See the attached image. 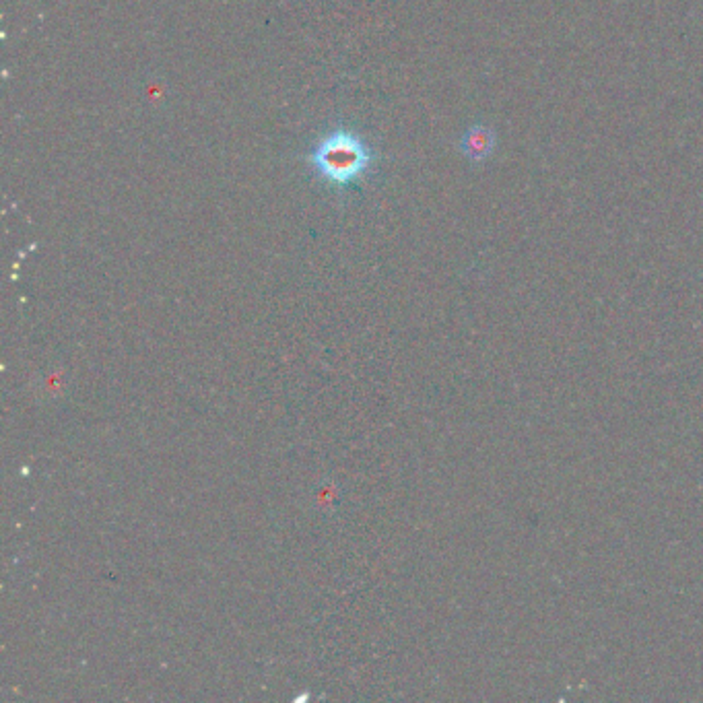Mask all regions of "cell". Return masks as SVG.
I'll use <instances>...</instances> for the list:
<instances>
[{"label":"cell","instance_id":"obj_2","mask_svg":"<svg viewBox=\"0 0 703 703\" xmlns=\"http://www.w3.org/2000/svg\"><path fill=\"white\" fill-rule=\"evenodd\" d=\"M495 147H497L495 130L483 122H477L471 128H466L460 139V153L473 163L487 161L495 153Z\"/></svg>","mask_w":703,"mask_h":703},{"label":"cell","instance_id":"obj_1","mask_svg":"<svg viewBox=\"0 0 703 703\" xmlns=\"http://www.w3.org/2000/svg\"><path fill=\"white\" fill-rule=\"evenodd\" d=\"M374 159L376 155L372 147L357 132L347 128L328 132L308 157L316 176L328 186L341 190L359 182L370 172Z\"/></svg>","mask_w":703,"mask_h":703}]
</instances>
